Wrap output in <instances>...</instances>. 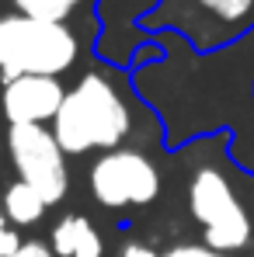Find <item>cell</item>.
<instances>
[{
    "label": "cell",
    "instance_id": "cell-4",
    "mask_svg": "<svg viewBox=\"0 0 254 257\" xmlns=\"http://www.w3.org/2000/svg\"><path fill=\"white\" fill-rule=\"evenodd\" d=\"M80 56V42L70 25L35 21L25 14L0 18V77H59Z\"/></svg>",
    "mask_w": 254,
    "mask_h": 257
},
{
    "label": "cell",
    "instance_id": "cell-11",
    "mask_svg": "<svg viewBox=\"0 0 254 257\" xmlns=\"http://www.w3.org/2000/svg\"><path fill=\"white\" fill-rule=\"evenodd\" d=\"M45 209L49 205L42 202V195L35 188H28L25 181L7 184V191H4V215H7V222H14V226H35L45 215Z\"/></svg>",
    "mask_w": 254,
    "mask_h": 257
},
{
    "label": "cell",
    "instance_id": "cell-1",
    "mask_svg": "<svg viewBox=\"0 0 254 257\" xmlns=\"http://www.w3.org/2000/svg\"><path fill=\"white\" fill-rule=\"evenodd\" d=\"M164 56L129 73L132 90L157 111L164 125V146L178 150L188 139L209 132H233L226 157L237 171L254 177V32L219 52H195L178 39Z\"/></svg>",
    "mask_w": 254,
    "mask_h": 257
},
{
    "label": "cell",
    "instance_id": "cell-8",
    "mask_svg": "<svg viewBox=\"0 0 254 257\" xmlns=\"http://www.w3.org/2000/svg\"><path fill=\"white\" fill-rule=\"evenodd\" d=\"M7 153L18 181L35 188L45 205H59L70 191L66 153L49 125H7Z\"/></svg>",
    "mask_w": 254,
    "mask_h": 257
},
{
    "label": "cell",
    "instance_id": "cell-3",
    "mask_svg": "<svg viewBox=\"0 0 254 257\" xmlns=\"http://www.w3.org/2000/svg\"><path fill=\"white\" fill-rule=\"evenodd\" d=\"M143 32L174 35L195 52H219L254 32V0H160L146 18Z\"/></svg>",
    "mask_w": 254,
    "mask_h": 257
},
{
    "label": "cell",
    "instance_id": "cell-2",
    "mask_svg": "<svg viewBox=\"0 0 254 257\" xmlns=\"http://www.w3.org/2000/svg\"><path fill=\"white\" fill-rule=\"evenodd\" d=\"M132 132V108L122 87L101 70H87L73 90H66L59 115L52 118V136L66 157L119 150Z\"/></svg>",
    "mask_w": 254,
    "mask_h": 257
},
{
    "label": "cell",
    "instance_id": "cell-14",
    "mask_svg": "<svg viewBox=\"0 0 254 257\" xmlns=\"http://www.w3.org/2000/svg\"><path fill=\"white\" fill-rule=\"evenodd\" d=\"M160 257H230V254H219L206 243H178V247H167Z\"/></svg>",
    "mask_w": 254,
    "mask_h": 257
},
{
    "label": "cell",
    "instance_id": "cell-12",
    "mask_svg": "<svg viewBox=\"0 0 254 257\" xmlns=\"http://www.w3.org/2000/svg\"><path fill=\"white\" fill-rule=\"evenodd\" d=\"M80 4L84 0H11L14 14H25L35 21H56V25H66Z\"/></svg>",
    "mask_w": 254,
    "mask_h": 257
},
{
    "label": "cell",
    "instance_id": "cell-5",
    "mask_svg": "<svg viewBox=\"0 0 254 257\" xmlns=\"http://www.w3.org/2000/svg\"><path fill=\"white\" fill-rule=\"evenodd\" d=\"M188 212L202 226V243L219 254H237L254 240L247 205L240 202L230 177L212 164H199L188 181Z\"/></svg>",
    "mask_w": 254,
    "mask_h": 257
},
{
    "label": "cell",
    "instance_id": "cell-10",
    "mask_svg": "<svg viewBox=\"0 0 254 257\" xmlns=\"http://www.w3.org/2000/svg\"><path fill=\"white\" fill-rule=\"evenodd\" d=\"M49 247L56 257H101L105 254V243L98 236V229L91 226L87 215H63L56 226H52V236H49Z\"/></svg>",
    "mask_w": 254,
    "mask_h": 257
},
{
    "label": "cell",
    "instance_id": "cell-15",
    "mask_svg": "<svg viewBox=\"0 0 254 257\" xmlns=\"http://www.w3.org/2000/svg\"><path fill=\"white\" fill-rule=\"evenodd\" d=\"M11 257H56V254H52V247L42 243V240H25L18 247V254H11Z\"/></svg>",
    "mask_w": 254,
    "mask_h": 257
},
{
    "label": "cell",
    "instance_id": "cell-7",
    "mask_svg": "<svg viewBox=\"0 0 254 257\" xmlns=\"http://www.w3.org/2000/svg\"><path fill=\"white\" fill-rule=\"evenodd\" d=\"M157 4L160 0H98V25H101V35L94 45L98 59L122 66L129 73L136 66L160 59L164 56L160 39H150L143 32V18Z\"/></svg>",
    "mask_w": 254,
    "mask_h": 257
},
{
    "label": "cell",
    "instance_id": "cell-9",
    "mask_svg": "<svg viewBox=\"0 0 254 257\" xmlns=\"http://www.w3.org/2000/svg\"><path fill=\"white\" fill-rule=\"evenodd\" d=\"M66 90L59 77H18L4 84L0 108L7 125H52Z\"/></svg>",
    "mask_w": 254,
    "mask_h": 257
},
{
    "label": "cell",
    "instance_id": "cell-13",
    "mask_svg": "<svg viewBox=\"0 0 254 257\" xmlns=\"http://www.w3.org/2000/svg\"><path fill=\"white\" fill-rule=\"evenodd\" d=\"M25 240L18 236V229L7 222V215L0 212V257H11V254H18V247H21Z\"/></svg>",
    "mask_w": 254,
    "mask_h": 257
},
{
    "label": "cell",
    "instance_id": "cell-16",
    "mask_svg": "<svg viewBox=\"0 0 254 257\" xmlns=\"http://www.w3.org/2000/svg\"><path fill=\"white\" fill-rule=\"evenodd\" d=\"M122 257H160L153 247H146V243H139V240H129L126 247H122Z\"/></svg>",
    "mask_w": 254,
    "mask_h": 257
},
{
    "label": "cell",
    "instance_id": "cell-6",
    "mask_svg": "<svg viewBox=\"0 0 254 257\" xmlns=\"http://www.w3.org/2000/svg\"><path fill=\"white\" fill-rule=\"evenodd\" d=\"M87 184H91V198L101 209H143L157 202L164 188L160 167L143 150L132 146L101 153L87 171Z\"/></svg>",
    "mask_w": 254,
    "mask_h": 257
}]
</instances>
